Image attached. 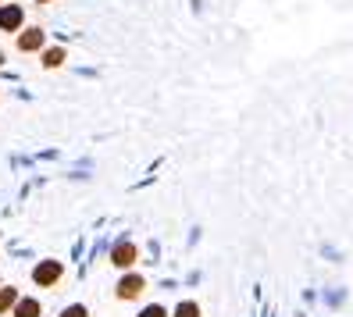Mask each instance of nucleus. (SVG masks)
<instances>
[{
	"label": "nucleus",
	"instance_id": "f257e3e1",
	"mask_svg": "<svg viewBox=\"0 0 353 317\" xmlns=\"http://www.w3.org/2000/svg\"><path fill=\"white\" fill-rule=\"evenodd\" d=\"M32 278H36L39 285H54V282L61 278V264H57V260H43V264L32 271Z\"/></svg>",
	"mask_w": 353,
	"mask_h": 317
},
{
	"label": "nucleus",
	"instance_id": "20e7f679",
	"mask_svg": "<svg viewBox=\"0 0 353 317\" xmlns=\"http://www.w3.org/2000/svg\"><path fill=\"white\" fill-rule=\"evenodd\" d=\"M22 25V8H4L0 11V29H18Z\"/></svg>",
	"mask_w": 353,
	"mask_h": 317
},
{
	"label": "nucleus",
	"instance_id": "f03ea898",
	"mask_svg": "<svg viewBox=\"0 0 353 317\" xmlns=\"http://www.w3.org/2000/svg\"><path fill=\"white\" fill-rule=\"evenodd\" d=\"M139 292H143V278H139V274H129V278L118 282V296H121V300H136Z\"/></svg>",
	"mask_w": 353,
	"mask_h": 317
},
{
	"label": "nucleus",
	"instance_id": "9d476101",
	"mask_svg": "<svg viewBox=\"0 0 353 317\" xmlns=\"http://www.w3.org/2000/svg\"><path fill=\"white\" fill-rule=\"evenodd\" d=\"M139 317H164V310H161V307H147Z\"/></svg>",
	"mask_w": 353,
	"mask_h": 317
},
{
	"label": "nucleus",
	"instance_id": "39448f33",
	"mask_svg": "<svg viewBox=\"0 0 353 317\" xmlns=\"http://www.w3.org/2000/svg\"><path fill=\"white\" fill-rule=\"evenodd\" d=\"M14 317H39V303L36 300H18L14 303Z\"/></svg>",
	"mask_w": 353,
	"mask_h": 317
},
{
	"label": "nucleus",
	"instance_id": "6e6552de",
	"mask_svg": "<svg viewBox=\"0 0 353 317\" xmlns=\"http://www.w3.org/2000/svg\"><path fill=\"white\" fill-rule=\"evenodd\" d=\"M175 317H200V307L196 303H179L175 307Z\"/></svg>",
	"mask_w": 353,
	"mask_h": 317
},
{
	"label": "nucleus",
	"instance_id": "1a4fd4ad",
	"mask_svg": "<svg viewBox=\"0 0 353 317\" xmlns=\"http://www.w3.org/2000/svg\"><path fill=\"white\" fill-rule=\"evenodd\" d=\"M61 317H86V307H68Z\"/></svg>",
	"mask_w": 353,
	"mask_h": 317
},
{
	"label": "nucleus",
	"instance_id": "423d86ee",
	"mask_svg": "<svg viewBox=\"0 0 353 317\" xmlns=\"http://www.w3.org/2000/svg\"><path fill=\"white\" fill-rule=\"evenodd\" d=\"M39 43H43V32H26L22 39H18V47H22V50H36Z\"/></svg>",
	"mask_w": 353,
	"mask_h": 317
},
{
	"label": "nucleus",
	"instance_id": "0eeeda50",
	"mask_svg": "<svg viewBox=\"0 0 353 317\" xmlns=\"http://www.w3.org/2000/svg\"><path fill=\"white\" fill-rule=\"evenodd\" d=\"M14 303H18V292H14V289H0V314L11 310Z\"/></svg>",
	"mask_w": 353,
	"mask_h": 317
},
{
	"label": "nucleus",
	"instance_id": "9b49d317",
	"mask_svg": "<svg viewBox=\"0 0 353 317\" xmlns=\"http://www.w3.org/2000/svg\"><path fill=\"white\" fill-rule=\"evenodd\" d=\"M61 57H65L61 50H50V54H47V65H61Z\"/></svg>",
	"mask_w": 353,
	"mask_h": 317
},
{
	"label": "nucleus",
	"instance_id": "7ed1b4c3",
	"mask_svg": "<svg viewBox=\"0 0 353 317\" xmlns=\"http://www.w3.org/2000/svg\"><path fill=\"white\" fill-rule=\"evenodd\" d=\"M111 257H114L118 267H129V264H136V246H132V243H118Z\"/></svg>",
	"mask_w": 353,
	"mask_h": 317
}]
</instances>
